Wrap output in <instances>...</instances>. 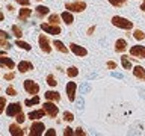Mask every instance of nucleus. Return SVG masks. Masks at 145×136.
I'll return each mask as SVG.
<instances>
[{
	"label": "nucleus",
	"instance_id": "nucleus-1",
	"mask_svg": "<svg viewBox=\"0 0 145 136\" xmlns=\"http://www.w3.org/2000/svg\"><path fill=\"white\" fill-rule=\"evenodd\" d=\"M112 24L115 27H118V29H124V30L133 29V21L127 20V18H124V17H120V15L112 17Z\"/></svg>",
	"mask_w": 145,
	"mask_h": 136
},
{
	"label": "nucleus",
	"instance_id": "nucleus-2",
	"mask_svg": "<svg viewBox=\"0 0 145 136\" xmlns=\"http://www.w3.org/2000/svg\"><path fill=\"white\" fill-rule=\"evenodd\" d=\"M65 9L72 12V14L83 12L86 9V3L83 2V0H77V2H72V3H65Z\"/></svg>",
	"mask_w": 145,
	"mask_h": 136
},
{
	"label": "nucleus",
	"instance_id": "nucleus-3",
	"mask_svg": "<svg viewBox=\"0 0 145 136\" xmlns=\"http://www.w3.org/2000/svg\"><path fill=\"white\" fill-rule=\"evenodd\" d=\"M44 130H45V126L41 121L35 120L29 129V136H41V135H44Z\"/></svg>",
	"mask_w": 145,
	"mask_h": 136
},
{
	"label": "nucleus",
	"instance_id": "nucleus-4",
	"mask_svg": "<svg viewBox=\"0 0 145 136\" xmlns=\"http://www.w3.org/2000/svg\"><path fill=\"white\" fill-rule=\"evenodd\" d=\"M42 109L47 112V115L50 118H56L57 113H59V107L54 104V101H52V100H47V101L42 104Z\"/></svg>",
	"mask_w": 145,
	"mask_h": 136
},
{
	"label": "nucleus",
	"instance_id": "nucleus-5",
	"mask_svg": "<svg viewBox=\"0 0 145 136\" xmlns=\"http://www.w3.org/2000/svg\"><path fill=\"white\" fill-rule=\"evenodd\" d=\"M41 30L48 35H59L62 33V29L59 24H52V23H42L41 24Z\"/></svg>",
	"mask_w": 145,
	"mask_h": 136
},
{
	"label": "nucleus",
	"instance_id": "nucleus-6",
	"mask_svg": "<svg viewBox=\"0 0 145 136\" xmlns=\"http://www.w3.org/2000/svg\"><path fill=\"white\" fill-rule=\"evenodd\" d=\"M23 86H24V91H26V92H27V94H30V95H36V94L39 92V85L36 83V82L30 80V79L24 80Z\"/></svg>",
	"mask_w": 145,
	"mask_h": 136
},
{
	"label": "nucleus",
	"instance_id": "nucleus-7",
	"mask_svg": "<svg viewBox=\"0 0 145 136\" xmlns=\"http://www.w3.org/2000/svg\"><path fill=\"white\" fill-rule=\"evenodd\" d=\"M23 112V106H21V103H11V104H8L6 106V115L8 116H17L18 113H21Z\"/></svg>",
	"mask_w": 145,
	"mask_h": 136
},
{
	"label": "nucleus",
	"instance_id": "nucleus-8",
	"mask_svg": "<svg viewBox=\"0 0 145 136\" xmlns=\"http://www.w3.org/2000/svg\"><path fill=\"white\" fill-rule=\"evenodd\" d=\"M38 42H39V47L44 53H52V42L48 41V36L47 35H39L38 38Z\"/></svg>",
	"mask_w": 145,
	"mask_h": 136
},
{
	"label": "nucleus",
	"instance_id": "nucleus-9",
	"mask_svg": "<svg viewBox=\"0 0 145 136\" xmlns=\"http://www.w3.org/2000/svg\"><path fill=\"white\" fill-rule=\"evenodd\" d=\"M130 54L133 58H138V59H145V45H133L130 47Z\"/></svg>",
	"mask_w": 145,
	"mask_h": 136
},
{
	"label": "nucleus",
	"instance_id": "nucleus-10",
	"mask_svg": "<svg viewBox=\"0 0 145 136\" xmlns=\"http://www.w3.org/2000/svg\"><path fill=\"white\" fill-rule=\"evenodd\" d=\"M76 91H77L76 82H68V85L65 88V92H67V97H68L70 101H74V100H76Z\"/></svg>",
	"mask_w": 145,
	"mask_h": 136
},
{
	"label": "nucleus",
	"instance_id": "nucleus-11",
	"mask_svg": "<svg viewBox=\"0 0 145 136\" xmlns=\"http://www.w3.org/2000/svg\"><path fill=\"white\" fill-rule=\"evenodd\" d=\"M70 50L79 58H83V56L88 54V50H86L85 47H82V45H79V44H74V42L70 44Z\"/></svg>",
	"mask_w": 145,
	"mask_h": 136
},
{
	"label": "nucleus",
	"instance_id": "nucleus-12",
	"mask_svg": "<svg viewBox=\"0 0 145 136\" xmlns=\"http://www.w3.org/2000/svg\"><path fill=\"white\" fill-rule=\"evenodd\" d=\"M45 115H47V112L44 110L42 107L38 109V110H32L27 113V120H32V121H35V120H41V118H44Z\"/></svg>",
	"mask_w": 145,
	"mask_h": 136
},
{
	"label": "nucleus",
	"instance_id": "nucleus-13",
	"mask_svg": "<svg viewBox=\"0 0 145 136\" xmlns=\"http://www.w3.org/2000/svg\"><path fill=\"white\" fill-rule=\"evenodd\" d=\"M0 67L6 68V70H14L15 68V62L8 56H0Z\"/></svg>",
	"mask_w": 145,
	"mask_h": 136
},
{
	"label": "nucleus",
	"instance_id": "nucleus-14",
	"mask_svg": "<svg viewBox=\"0 0 145 136\" xmlns=\"http://www.w3.org/2000/svg\"><path fill=\"white\" fill-rule=\"evenodd\" d=\"M17 68H18V71H20V73H29V71L33 70V63L29 62V61H21L17 65Z\"/></svg>",
	"mask_w": 145,
	"mask_h": 136
},
{
	"label": "nucleus",
	"instance_id": "nucleus-15",
	"mask_svg": "<svg viewBox=\"0 0 145 136\" xmlns=\"http://www.w3.org/2000/svg\"><path fill=\"white\" fill-rule=\"evenodd\" d=\"M32 15V9H29V6H23L18 12V20L20 21H26L27 18Z\"/></svg>",
	"mask_w": 145,
	"mask_h": 136
},
{
	"label": "nucleus",
	"instance_id": "nucleus-16",
	"mask_svg": "<svg viewBox=\"0 0 145 136\" xmlns=\"http://www.w3.org/2000/svg\"><path fill=\"white\" fill-rule=\"evenodd\" d=\"M9 133H11L12 136H24V130H23L21 127L18 126V122H17V124L9 126Z\"/></svg>",
	"mask_w": 145,
	"mask_h": 136
},
{
	"label": "nucleus",
	"instance_id": "nucleus-17",
	"mask_svg": "<svg viewBox=\"0 0 145 136\" xmlns=\"http://www.w3.org/2000/svg\"><path fill=\"white\" fill-rule=\"evenodd\" d=\"M133 76L139 80H145V68L140 67V65L133 67Z\"/></svg>",
	"mask_w": 145,
	"mask_h": 136
},
{
	"label": "nucleus",
	"instance_id": "nucleus-18",
	"mask_svg": "<svg viewBox=\"0 0 145 136\" xmlns=\"http://www.w3.org/2000/svg\"><path fill=\"white\" fill-rule=\"evenodd\" d=\"M44 97H45V100H52L54 103L61 101V94L56 92V91H47V92L44 94Z\"/></svg>",
	"mask_w": 145,
	"mask_h": 136
},
{
	"label": "nucleus",
	"instance_id": "nucleus-19",
	"mask_svg": "<svg viewBox=\"0 0 145 136\" xmlns=\"http://www.w3.org/2000/svg\"><path fill=\"white\" fill-rule=\"evenodd\" d=\"M127 50V41L125 39H116V42H115V52L116 53H122V52H125Z\"/></svg>",
	"mask_w": 145,
	"mask_h": 136
},
{
	"label": "nucleus",
	"instance_id": "nucleus-20",
	"mask_svg": "<svg viewBox=\"0 0 145 136\" xmlns=\"http://www.w3.org/2000/svg\"><path fill=\"white\" fill-rule=\"evenodd\" d=\"M61 18H62V21L65 23V24H72V21H74V17H72V12H70V11H63L62 14H61Z\"/></svg>",
	"mask_w": 145,
	"mask_h": 136
},
{
	"label": "nucleus",
	"instance_id": "nucleus-21",
	"mask_svg": "<svg viewBox=\"0 0 145 136\" xmlns=\"http://www.w3.org/2000/svg\"><path fill=\"white\" fill-rule=\"evenodd\" d=\"M53 45H54V48H56L57 52H61V53H68V50H70V48H67L65 45H63L62 41H59V39H54Z\"/></svg>",
	"mask_w": 145,
	"mask_h": 136
},
{
	"label": "nucleus",
	"instance_id": "nucleus-22",
	"mask_svg": "<svg viewBox=\"0 0 145 136\" xmlns=\"http://www.w3.org/2000/svg\"><path fill=\"white\" fill-rule=\"evenodd\" d=\"M130 56H127V54H122L121 56V63H122V68H124V70H131V62H130Z\"/></svg>",
	"mask_w": 145,
	"mask_h": 136
},
{
	"label": "nucleus",
	"instance_id": "nucleus-23",
	"mask_svg": "<svg viewBox=\"0 0 145 136\" xmlns=\"http://www.w3.org/2000/svg\"><path fill=\"white\" fill-rule=\"evenodd\" d=\"M36 15L39 18H44L45 15H48V8L44 6V5H39V6H36Z\"/></svg>",
	"mask_w": 145,
	"mask_h": 136
},
{
	"label": "nucleus",
	"instance_id": "nucleus-24",
	"mask_svg": "<svg viewBox=\"0 0 145 136\" xmlns=\"http://www.w3.org/2000/svg\"><path fill=\"white\" fill-rule=\"evenodd\" d=\"M15 45H17L18 48L26 50V52H30V50H32V45L29 42H26V41H21V39H17L15 41Z\"/></svg>",
	"mask_w": 145,
	"mask_h": 136
},
{
	"label": "nucleus",
	"instance_id": "nucleus-25",
	"mask_svg": "<svg viewBox=\"0 0 145 136\" xmlns=\"http://www.w3.org/2000/svg\"><path fill=\"white\" fill-rule=\"evenodd\" d=\"M11 30H12V35H14V36H15V38H17V39H20V38H21V36H23V30H21V27H20V26H17V24H14Z\"/></svg>",
	"mask_w": 145,
	"mask_h": 136
},
{
	"label": "nucleus",
	"instance_id": "nucleus-26",
	"mask_svg": "<svg viewBox=\"0 0 145 136\" xmlns=\"http://www.w3.org/2000/svg\"><path fill=\"white\" fill-rule=\"evenodd\" d=\"M39 103V97H38V95H33V97H32V98H29V100H26V101H24V106H36V104H38Z\"/></svg>",
	"mask_w": 145,
	"mask_h": 136
},
{
	"label": "nucleus",
	"instance_id": "nucleus-27",
	"mask_svg": "<svg viewBox=\"0 0 145 136\" xmlns=\"http://www.w3.org/2000/svg\"><path fill=\"white\" fill-rule=\"evenodd\" d=\"M67 76L70 77V79H74V77L79 76V70H77L76 67H70V68L67 70Z\"/></svg>",
	"mask_w": 145,
	"mask_h": 136
},
{
	"label": "nucleus",
	"instance_id": "nucleus-28",
	"mask_svg": "<svg viewBox=\"0 0 145 136\" xmlns=\"http://www.w3.org/2000/svg\"><path fill=\"white\" fill-rule=\"evenodd\" d=\"M62 18L61 15H57V14H52V15H48V23H52V24H59V21H61Z\"/></svg>",
	"mask_w": 145,
	"mask_h": 136
},
{
	"label": "nucleus",
	"instance_id": "nucleus-29",
	"mask_svg": "<svg viewBox=\"0 0 145 136\" xmlns=\"http://www.w3.org/2000/svg\"><path fill=\"white\" fill-rule=\"evenodd\" d=\"M11 42H9L8 39H5V38H0V48H3V50H9L11 48Z\"/></svg>",
	"mask_w": 145,
	"mask_h": 136
},
{
	"label": "nucleus",
	"instance_id": "nucleus-30",
	"mask_svg": "<svg viewBox=\"0 0 145 136\" xmlns=\"http://www.w3.org/2000/svg\"><path fill=\"white\" fill-rule=\"evenodd\" d=\"M127 0H109V3L112 5V6H115V8H121V6H124Z\"/></svg>",
	"mask_w": 145,
	"mask_h": 136
},
{
	"label": "nucleus",
	"instance_id": "nucleus-31",
	"mask_svg": "<svg viewBox=\"0 0 145 136\" xmlns=\"http://www.w3.org/2000/svg\"><path fill=\"white\" fill-rule=\"evenodd\" d=\"M133 36H135V38H136V39H138V41H142V39L145 38V33H144V32H142V30H139V29H136V30L133 32Z\"/></svg>",
	"mask_w": 145,
	"mask_h": 136
},
{
	"label": "nucleus",
	"instance_id": "nucleus-32",
	"mask_svg": "<svg viewBox=\"0 0 145 136\" xmlns=\"http://www.w3.org/2000/svg\"><path fill=\"white\" fill-rule=\"evenodd\" d=\"M47 85H48V86H53V88L57 85V82H56V79H54L53 74H48V76H47Z\"/></svg>",
	"mask_w": 145,
	"mask_h": 136
},
{
	"label": "nucleus",
	"instance_id": "nucleus-33",
	"mask_svg": "<svg viewBox=\"0 0 145 136\" xmlns=\"http://www.w3.org/2000/svg\"><path fill=\"white\" fill-rule=\"evenodd\" d=\"M63 120H65L67 122H71V121H74V115H72L70 110H65L63 112Z\"/></svg>",
	"mask_w": 145,
	"mask_h": 136
},
{
	"label": "nucleus",
	"instance_id": "nucleus-34",
	"mask_svg": "<svg viewBox=\"0 0 145 136\" xmlns=\"http://www.w3.org/2000/svg\"><path fill=\"white\" fill-rule=\"evenodd\" d=\"M27 120V115H24V113H18V115H17V122H18V124H23V122H24Z\"/></svg>",
	"mask_w": 145,
	"mask_h": 136
},
{
	"label": "nucleus",
	"instance_id": "nucleus-35",
	"mask_svg": "<svg viewBox=\"0 0 145 136\" xmlns=\"http://www.w3.org/2000/svg\"><path fill=\"white\" fill-rule=\"evenodd\" d=\"M5 109H6V98H5V97H0V115L3 113Z\"/></svg>",
	"mask_w": 145,
	"mask_h": 136
},
{
	"label": "nucleus",
	"instance_id": "nucleus-36",
	"mask_svg": "<svg viewBox=\"0 0 145 136\" xmlns=\"http://www.w3.org/2000/svg\"><path fill=\"white\" fill-rule=\"evenodd\" d=\"M6 94L11 95V97H14V95H17V89L14 88V86H8V88H6Z\"/></svg>",
	"mask_w": 145,
	"mask_h": 136
},
{
	"label": "nucleus",
	"instance_id": "nucleus-37",
	"mask_svg": "<svg viewBox=\"0 0 145 136\" xmlns=\"http://www.w3.org/2000/svg\"><path fill=\"white\" fill-rule=\"evenodd\" d=\"M5 77V80H14V79H15V73H6V74H5L3 76Z\"/></svg>",
	"mask_w": 145,
	"mask_h": 136
},
{
	"label": "nucleus",
	"instance_id": "nucleus-38",
	"mask_svg": "<svg viewBox=\"0 0 145 136\" xmlns=\"http://www.w3.org/2000/svg\"><path fill=\"white\" fill-rule=\"evenodd\" d=\"M74 135H77V136H83V135H86V131H85L83 129H80V127H77V129L74 130Z\"/></svg>",
	"mask_w": 145,
	"mask_h": 136
},
{
	"label": "nucleus",
	"instance_id": "nucleus-39",
	"mask_svg": "<svg viewBox=\"0 0 145 136\" xmlns=\"http://www.w3.org/2000/svg\"><path fill=\"white\" fill-rule=\"evenodd\" d=\"M63 135H65V136H71V135H74V130H72L71 127H67V129L63 130Z\"/></svg>",
	"mask_w": 145,
	"mask_h": 136
},
{
	"label": "nucleus",
	"instance_id": "nucleus-40",
	"mask_svg": "<svg viewBox=\"0 0 145 136\" xmlns=\"http://www.w3.org/2000/svg\"><path fill=\"white\" fill-rule=\"evenodd\" d=\"M0 38L9 39V38H11V33H8V32H5V30H0Z\"/></svg>",
	"mask_w": 145,
	"mask_h": 136
},
{
	"label": "nucleus",
	"instance_id": "nucleus-41",
	"mask_svg": "<svg viewBox=\"0 0 145 136\" xmlns=\"http://www.w3.org/2000/svg\"><path fill=\"white\" fill-rule=\"evenodd\" d=\"M18 5H21V6H30V2L29 0H17Z\"/></svg>",
	"mask_w": 145,
	"mask_h": 136
},
{
	"label": "nucleus",
	"instance_id": "nucleus-42",
	"mask_svg": "<svg viewBox=\"0 0 145 136\" xmlns=\"http://www.w3.org/2000/svg\"><path fill=\"white\" fill-rule=\"evenodd\" d=\"M45 136H56V131H54V129H48L47 131H44Z\"/></svg>",
	"mask_w": 145,
	"mask_h": 136
},
{
	"label": "nucleus",
	"instance_id": "nucleus-43",
	"mask_svg": "<svg viewBox=\"0 0 145 136\" xmlns=\"http://www.w3.org/2000/svg\"><path fill=\"white\" fill-rule=\"evenodd\" d=\"M107 68H109V70H115V68H116V62L109 61V62H107Z\"/></svg>",
	"mask_w": 145,
	"mask_h": 136
},
{
	"label": "nucleus",
	"instance_id": "nucleus-44",
	"mask_svg": "<svg viewBox=\"0 0 145 136\" xmlns=\"http://www.w3.org/2000/svg\"><path fill=\"white\" fill-rule=\"evenodd\" d=\"M94 30H95V27L92 26V27H89V29H88V35H92L94 33Z\"/></svg>",
	"mask_w": 145,
	"mask_h": 136
},
{
	"label": "nucleus",
	"instance_id": "nucleus-45",
	"mask_svg": "<svg viewBox=\"0 0 145 136\" xmlns=\"http://www.w3.org/2000/svg\"><path fill=\"white\" fill-rule=\"evenodd\" d=\"M14 9H15V8H14L12 5H8V11H9V12H14Z\"/></svg>",
	"mask_w": 145,
	"mask_h": 136
},
{
	"label": "nucleus",
	"instance_id": "nucleus-46",
	"mask_svg": "<svg viewBox=\"0 0 145 136\" xmlns=\"http://www.w3.org/2000/svg\"><path fill=\"white\" fill-rule=\"evenodd\" d=\"M140 9H142V11L145 12V0H144V2H142V5H140Z\"/></svg>",
	"mask_w": 145,
	"mask_h": 136
},
{
	"label": "nucleus",
	"instance_id": "nucleus-47",
	"mask_svg": "<svg viewBox=\"0 0 145 136\" xmlns=\"http://www.w3.org/2000/svg\"><path fill=\"white\" fill-rule=\"evenodd\" d=\"M3 20H5V15H3L2 12H0V21H3Z\"/></svg>",
	"mask_w": 145,
	"mask_h": 136
},
{
	"label": "nucleus",
	"instance_id": "nucleus-48",
	"mask_svg": "<svg viewBox=\"0 0 145 136\" xmlns=\"http://www.w3.org/2000/svg\"><path fill=\"white\" fill-rule=\"evenodd\" d=\"M0 56H5V52H0Z\"/></svg>",
	"mask_w": 145,
	"mask_h": 136
}]
</instances>
